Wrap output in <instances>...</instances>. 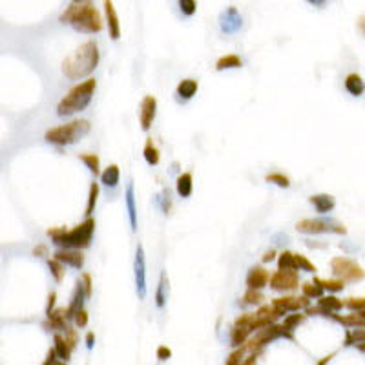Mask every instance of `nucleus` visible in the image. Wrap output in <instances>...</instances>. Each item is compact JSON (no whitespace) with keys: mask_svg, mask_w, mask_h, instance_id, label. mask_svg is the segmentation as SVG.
<instances>
[{"mask_svg":"<svg viewBox=\"0 0 365 365\" xmlns=\"http://www.w3.org/2000/svg\"><path fill=\"white\" fill-rule=\"evenodd\" d=\"M309 201L314 205V208L318 210L319 214H327V212H331V210L334 208V205H336L334 197L328 196V194H318V196L309 197Z\"/></svg>","mask_w":365,"mask_h":365,"instance_id":"412c9836","label":"nucleus"},{"mask_svg":"<svg viewBox=\"0 0 365 365\" xmlns=\"http://www.w3.org/2000/svg\"><path fill=\"white\" fill-rule=\"evenodd\" d=\"M73 319H75V325H77V327H81V328L86 327V325H88V312L82 309L81 312H77V314H75V318H73Z\"/></svg>","mask_w":365,"mask_h":365,"instance_id":"a18cd8bd","label":"nucleus"},{"mask_svg":"<svg viewBox=\"0 0 365 365\" xmlns=\"http://www.w3.org/2000/svg\"><path fill=\"white\" fill-rule=\"evenodd\" d=\"M230 68H241V59L237 55H225L215 62V69L217 71H223V69H230Z\"/></svg>","mask_w":365,"mask_h":365,"instance_id":"cd10ccee","label":"nucleus"},{"mask_svg":"<svg viewBox=\"0 0 365 365\" xmlns=\"http://www.w3.org/2000/svg\"><path fill=\"white\" fill-rule=\"evenodd\" d=\"M319 307H323V309H327L328 312H338L340 309H343V300H338V298L334 296H323L319 298Z\"/></svg>","mask_w":365,"mask_h":365,"instance_id":"473e14b6","label":"nucleus"},{"mask_svg":"<svg viewBox=\"0 0 365 365\" xmlns=\"http://www.w3.org/2000/svg\"><path fill=\"white\" fill-rule=\"evenodd\" d=\"M360 314H361V318L365 319V310H360Z\"/></svg>","mask_w":365,"mask_h":365,"instance_id":"13d9d810","label":"nucleus"},{"mask_svg":"<svg viewBox=\"0 0 365 365\" xmlns=\"http://www.w3.org/2000/svg\"><path fill=\"white\" fill-rule=\"evenodd\" d=\"M55 260H59L60 263L69 265V267H75V269H81L84 265V254L77 248H60L53 254Z\"/></svg>","mask_w":365,"mask_h":365,"instance_id":"2eb2a0df","label":"nucleus"},{"mask_svg":"<svg viewBox=\"0 0 365 365\" xmlns=\"http://www.w3.org/2000/svg\"><path fill=\"white\" fill-rule=\"evenodd\" d=\"M55 300H57V294H55V292H50V296H48V307H46V314H48V316L53 312Z\"/></svg>","mask_w":365,"mask_h":365,"instance_id":"8fccbe9b","label":"nucleus"},{"mask_svg":"<svg viewBox=\"0 0 365 365\" xmlns=\"http://www.w3.org/2000/svg\"><path fill=\"white\" fill-rule=\"evenodd\" d=\"M93 230H95V219L86 217L79 227L71 228V230L64 227L50 228L48 236L51 237V241L55 245L62 246V248H77V250H81V248L90 246L91 237H93Z\"/></svg>","mask_w":365,"mask_h":365,"instance_id":"7ed1b4c3","label":"nucleus"},{"mask_svg":"<svg viewBox=\"0 0 365 365\" xmlns=\"http://www.w3.org/2000/svg\"><path fill=\"white\" fill-rule=\"evenodd\" d=\"M269 272L263 269V267H260V265H256V267H252L250 270H248V274H246V287L248 288H254V290H261V288L269 283Z\"/></svg>","mask_w":365,"mask_h":365,"instance_id":"dca6fc26","label":"nucleus"},{"mask_svg":"<svg viewBox=\"0 0 365 365\" xmlns=\"http://www.w3.org/2000/svg\"><path fill=\"white\" fill-rule=\"evenodd\" d=\"M294 258H296V267L300 270H305V272H316V267H314V263H310L309 260H307L305 256H301V254H294Z\"/></svg>","mask_w":365,"mask_h":365,"instance_id":"a19ab883","label":"nucleus"},{"mask_svg":"<svg viewBox=\"0 0 365 365\" xmlns=\"http://www.w3.org/2000/svg\"><path fill=\"white\" fill-rule=\"evenodd\" d=\"M79 159H81L82 163L86 164L88 168H90L91 173H95V175H99V173H100L99 155H95V154H81V155H79Z\"/></svg>","mask_w":365,"mask_h":365,"instance_id":"2f4dec72","label":"nucleus"},{"mask_svg":"<svg viewBox=\"0 0 365 365\" xmlns=\"http://www.w3.org/2000/svg\"><path fill=\"white\" fill-rule=\"evenodd\" d=\"M170 356H172V351H170V349H168L166 345H161L159 349H157V358H159L161 361L168 360Z\"/></svg>","mask_w":365,"mask_h":365,"instance_id":"09e8293b","label":"nucleus"},{"mask_svg":"<svg viewBox=\"0 0 365 365\" xmlns=\"http://www.w3.org/2000/svg\"><path fill=\"white\" fill-rule=\"evenodd\" d=\"M192 190H194V177L190 172L181 173L177 177V194L181 197H190Z\"/></svg>","mask_w":365,"mask_h":365,"instance_id":"b1692460","label":"nucleus"},{"mask_svg":"<svg viewBox=\"0 0 365 365\" xmlns=\"http://www.w3.org/2000/svg\"><path fill=\"white\" fill-rule=\"evenodd\" d=\"M269 281L274 290H294L300 287V276L296 270H276Z\"/></svg>","mask_w":365,"mask_h":365,"instance_id":"1a4fd4ad","label":"nucleus"},{"mask_svg":"<svg viewBox=\"0 0 365 365\" xmlns=\"http://www.w3.org/2000/svg\"><path fill=\"white\" fill-rule=\"evenodd\" d=\"M133 270H135L137 296H139V300H144V296H146V261H144V248H142L141 243L137 245Z\"/></svg>","mask_w":365,"mask_h":365,"instance_id":"9d476101","label":"nucleus"},{"mask_svg":"<svg viewBox=\"0 0 365 365\" xmlns=\"http://www.w3.org/2000/svg\"><path fill=\"white\" fill-rule=\"evenodd\" d=\"M99 64V48L95 41H88L62 60V73L71 81L88 77Z\"/></svg>","mask_w":365,"mask_h":365,"instance_id":"f257e3e1","label":"nucleus"},{"mask_svg":"<svg viewBox=\"0 0 365 365\" xmlns=\"http://www.w3.org/2000/svg\"><path fill=\"white\" fill-rule=\"evenodd\" d=\"M278 267H279V270H298L294 252H288V250L281 252L278 258Z\"/></svg>","mask_w":365,"mask_h":365,"instance_id":"c85d7f7f","label":"nucleus"},{"mask_svg":"<svg viewBox=\"0 0 365 365\" xmlns=\"http://www.w3.org/2000/svg\"><path fill=\"white\" fill-rule=\"evenodd\" d=\"M345 90L354 97H360L365 91V82L358 73H349L345 79Z\"/></svg>","mask_w":365,"mask_h":365,"instance_id":"4be33fe9","label":"nucleus"},{"mask_svg":"<svg viewBox=\"0 0 365 365\" xmlns=\"http://www.w3.org/2000/svg\"><path fill=\"white\" fill-rule=\"evenodd\" d=\"M142 155H144L146 163L150 164V166H155V164H159V150H157V146L154 144L152 139H146V144H144V150H142Z\"/></svg>","mask_w":365,"mask_h":365,"instance_id":"bb28decb","label":"nucleus"},{"mask_svg":"<svg viewBox=\"0 0 365 365\" xmlns=\"http://www.w3.org/2000/svg\"><path fill=\"white\" fill-rule=\"evenodd\" d=\"M272 305L283 312H296L301 309H309V298L307 296H283L272 300Z\"/></svg>","mask_w":365,"mask_h":365,"instance_id":"f8f14e48","label":"nucleus"},{"mask_svg":"<svg viewBox=\"0 0 365 365\" xmlns=\"http://www.w3.org/2000/svg\"><path fill=\"white\" fill-rule=\"evenodd\" d=\"M258 356H260V352H256V354H248L245 358V361H243V365H256V361H258Z\"/></svg>","mask_w":365,"mask_h":365,"instance_id":"603ef678","label":"nucleus"},{"mask_svg":"<svg viewBox=\"0 0 365 365\" xmlns=\"http://www.w3.org/2000/svg\"><path fill=\"white\" fill-rule=\"evenodd\" d=\"M53 349H55V352H57V356H59L60 361H68L69 358H71V351H73V349L68 345V342L64 340L62 334L55 333V336H53Z\"/></svg>","mask_w":365,"mask_h":365,"instance_id":"5701e85b","label":"nucleus"},{"mask_svg":"<svg viewBox=\"0 0 365 365\" xmlns=\"http://www.w3.org/2000/svg\"><path fill=\"white\" fill-rule=\"evenodd\" d=\"M298 232L303 234H321V232H331V234H347V228L343 227L336 219H301L296 225Z\"/></svg>","mask_w":365,"mask_h":365,"instance_id":"423d86ee","label":"nucleus"},{"mask_svg":"<svg viewBox=\"0 0 365 365\" xmlns=\"http://www.w3.org/2000/svg\"><path fill=\"white\" fill-rule=\"evenodd\" d=\"M256 331V312L254 314H241L236 319L232 328V336H230V345L241 347L248 342V336Z\"/></svg>","mask_w":365,"mask_h":365,"instance_id":"6e6552de","label":"nucleus"},{"mask_svg":"<svg viewBox=\"0 0 365 365\" xmlns=\"http://www.w3.org/2000/svg\"><path fill=\"white\" fill-rule=\"evenodd\" d=\"M55 365H68V363H66V361H60V360H59Z\"/></svg>","mask_w":365,"mask_h":365,"instance_id":"4d7b16f0","label":"nucleus"},{"mask_svg":"<svg viewBox=\"0 0 365 365\" xmlns=\"http://www.w3.org/2000/svg\"><path fill=\"white\" fill-rule=\"evenodd\" d=\"M97 197H99V185H97V182H91V185H90V194H88V206H86V215H88V217H90V215L93 214V210H95Z\"/></svg>","mask_w":365,"mask_h":365,"instance_id":"4c0bfd02","label":"nucleus"},{"mask_svg":"<svg viewBox=\"0 0 365 365\" xmlns=\"http://www.w3.org/2000/svg\"><path fill=\"white\" fill-rule=\"evenodd\" d=\"M305 316L307 314H290V316H287V318H285V327L288 328V331H294V327H296V325H300L301 321H303V319H305Z\"/></svg>","mask_w":365,"mask_h":365,"instance_id":"79ce46f5","label":"nucleus"},{"mask_svg":"<svg viewBox=\"0 0 365 365\" xmlns=\"http://www.w3.org/2000/svg\"><path fill=\"white\" fill-rule=\"evenodd\" d=\"M245 354H248L246 349H245V345L237 347V349H234V351L228 354L225 365H243V361H245Z\"/></svg>","mask_w":365,"mask_h":365,"instance_id":"e433bc0d","label":"nucleus"},{"mask_svg":"<svg viewBox=\"0 0 365 365\" xmlns=\"http://www.w3.org/2000/svg\"><path fill=\"white\" fill-rule=\"evenodd\" d=\"M343 307L354 310V312L365 310V298H347V300H343Z\"/></svg>","mask_w":365,"mask_h":365,"instance_id":"ea45409f","label":"nucleus"},{"mask_svg":"<svg viewBox=\"0 0 365 365\" xmlns=\"http://www.w3.org/2000/svg\"><path fill=\"white\" fill-rule=\"evenodd\" d=\"M314 283H318V285H321L323 287V290H331V292H338V290H343V287H345V281L343 279H323V278H314Z\"/></svg>","mask_w":365,"mask_h":365,"instance_id":"c756f323","label":"nucleus"},{"mask_svg":"<svg viewBox=\"0 0 365 365\" xmlns=\"http://www.w3.org/2000/svg\"><path fill=\"white\" fill-rule=\"evenodd\" d=\"M104 11H106V22H108V31L110 36L117 41L121 36V26H119V17L115 13V6L112 0H106L104 2Z\"/></svg>","mask_w":365,"mask_h":365,"instance_id":"f3484780","label":"nucleus"},{"mask_svg":"<svg viewBox=\"0 0 365 365\" xmlns=\"http://www.w3.org/2000/svg\"><path fill=\"white\" fill-rule=\"evenodd\" d=\"M90 121L86 119H75L71 123L68 124H60V126H55L51 130H48L44 135V139L51 144H73V142H77L79 139L86 135L90 132Z\"/></svg>","mask_w":365,"mask_h":365,"instance_id":"39448f33","label":"nucleus"},{"mask_svg":"<svg viewBox=\"0 0 365 365\" xmlns=\"http://www.w3.org/2000/svg\"><path fill=\"white\" fill-rule=\"evenodd\" d=\"M93 343H95V334L88 333L86 334V347H88V349H91V347H93Z\"/></svg>","mask_w":365,"mask_h":365,"instance_id":"864d4df0","label":"nucleus"},{"mask_svg":"<svg viewBox=\"0 0 365 365\" xmlns=\"http://www.w3.org/2000/svg\"><path fill=\"white\" fill-rule=\"evenodd\" d=\"M95 88H97L95 79H86V81H82L81 84L73 86L71 90L60 99L59 106H57V114H59L60 117H66V115L77 114V112L84 110L90 104Z\"/></svg>","mask_w":365,"mask_h":365,"instance_id":"20e7f679","label":"nucleus"},{"mask_svg":"<svg viewBox=\"0 0 365 365\" xmlns=\"http://www.w3.org/2000/svg\"><path fill=\"white\" fill-rule=\"evenodd\" d=\"M179 8H181V11L185 15H194L196 13V8H197V4L194 2V0H179Z\"/></svg>","mask_w":365,"mask_h":365,"instance_id":"c03bdc74","label":"nucleus"},{"mask_svg":"<svg viewBox=\"0 0 365 365\" xmlns=\"http://www.w3.org/2000/svg\"><path fill=\"white\" fill-rule=\"evenodd\" d=\"M126 208H128V215H130V227L135 232L137 230V206H135V188H133V182L130 181L126 187Z\"/></svg>","mask_w":365,"mask_h":365,"instance_id":"6ab92c4d","label":"nucleus"},{"mask_svg":"<svg viewBox=\"0 0 365 365\" xmlns=\"http://www.w3.org/2000/svg\"><path fill=\"white\" fill-rule=\"evenodd\" d=\"M197 91V81L194 79H185V81L179 82L177 86V95L181 99H192V97L196 95Z\"/></svg>","mask_w":365,"mask_h":365,"instance_id":"a878e982","label":"nucleus"},{"mask_svg":"<svg viewBox=\"0 0 365 365\" xmlns=\"http://www.w3.org/2000/svg\"><path fill=\"white\" fill-rule=\"evenodd\" d=\"M358 29H360V31L365 35V13L361 15L360 18H358Z\"/></svg>","mask_w":365,"mask_h":365,"instance_id":"5fc2aeb1","label":"nucleus"},{"mask_svg":"<svg viewBox=\"0 0 365 365\" xmlns=\"http://www.w3.org/2000/svg\"><path fill=\"white\" fill-rule=\"evenodd\" d=\"M301 290H303V296L307 298H323V287L314 281L303 283V285H301Z\"/></svg>","mask_w":365,"mask_h":365,"instance_id":"f704fd0d","label":"nucleus"},{"mask_svg":"<svg viewBox=\"0 0 365 365\" xmlns=\"http://www.w3.org/2000/svg\"><path fill=\"white\" fill-rule=\"evenodd\" d=\"M168 292H170V281H168V276L166 272H161V278H159V285H157V290H155V305L163 309L166 305V300H168Z\"/></svg>","mask_w":365,"mask_h":365,"instance_id":"aec40b11","label":"nucleus"},{"mask_svg":"<svg viewBox=\"0 0 365 365\" xmlns=\"http://www.w3.org/2000/svg\"><path fill=\"white\" fill-rule=\"evenodd\" d=\"M64 340L68 342V345L71 347V349H75L77 347V343H79V334H77V331L75 328H71V327H68L66 331H64Z\"/></svg>","mask_w":365,"mask_h":365,"instance_id":"37998d69","label":"nucleus"},{"mask_svg":"<svg viewBox=\"0 0 365 365\" xmlns=\"http://www.w3.org/2000/svg\"><path fill=\"white\" fill-rule=\"evenodd\" d=\"M345 345H365V328H352L347 331Z\"/></svg>","mask_w":365,"mask_h":365,"instance_id":"7c9ffc66","label":"nucleus"},{"mask_svg":"<svg viewBox=\"0 0 365 365\" xmlns=\"http://www.w3.org/2000/svg\"><path fill=\"white\" fill-rule=\"evenodd\" d=\"M59 361V356H57V352H55V349H50L48 351V354H46V360L42 365H55Z\"/></svg>","mask_w":365,"mask_h":365,"instance_id":"de8ad7c7","label":"nucleus"},{"mask_svg":"<svg viewBox=\"0 0 365 365\" xmlns=\"http://www.w3.org/2000/svg\"><path fill=\"white\" fill-rule=\"evenodd\" d=\"M60 22L69 24L81 33H99L102 29L100 13L91 2H71L60 15Z\"/></svg>","mask_w":365,"mask_h":365,"instance_id":"f03ea898","label":"nucleus"},{"mask_svg":"<svg viewBox=\"0 0 365 365\" xmlns=\"http://www.w3.org/2000/svg\"><path fill=\"white\" fill-rule=\"evenodd\" d=\"M274 256H276V252H274V250L265 252V256H263V261H265V263H269V261H272V260H274Z\"/></svg>","mask_w":365,"mask_h":365,"instance_id":"6e6d98bb","label":"nucleus"},{"mask_svg":"<svg viewBox=\"0 0 365 365\" xmlns=\"http://www.w3.org/2000/svg\"><path fill=\"white\" fill-rule=\"evenodd\" d=\"M119 179H121V170L117 164H110L108 168L100 173V181L104 182L106 187H117Z\"/></svg>","mask_w":365,"mask_h":365,"instance_id":"393cba45","label":"nucleus"},{"mask_svg":"<svg viewBox=\"0 0 365 365\" xmlns=\"http://www.w3.org/2000/svg\"><path fill=\"white\" fill-rule=\"evenodd\" d=\"M33 256H35V258H46V256H48V246L39 245L35 250H33Z\"/></svg>","mask_w":365,"mask_h":365,"instance_id":"3c124183","label":"nucleus"},{"mask_svg":"<svg viewBox=\"0 0 365 365\" xmlns=\"http://www.w3.org/2000/svg\"><path fill=\"white\" fill-rule=\"evenodd\" d=\"M84 298H88L86 296V290H84V285H82V281L79 279L77 287H75V292H73V296H71V303H69V307H68L69 318H75V314L82 310V305H84Z\"/></svg>","mask_w":365,"mask_h":365,"instance_id":"a211bd4d","label":"nucleus"},{"mask_svg":"<svg viewBox=\"0 0 365 365\" xmlns=\"http://www.w3.org/2000/svg\"><path fill=\"white\" fill-rule=\"evenodd\" d=\"M331 269H333L334 276L338 279H343V281H360L365 278V270L360 265L354 260H349L343 256H338V258L331 260Z\"/></svg>","mask_w":365,"mask_h":365,"instance_id":"0eeeda50","label":"nucleus"},{"mask_svg":"<svg viewBox=\"0 0 365 365\" xmlns=\"http://www.w3.org/2000/svg\"><path fill=\"white\" fill-rule=\"evenodd\" d=\"M155 110H157V99L154 95H146L141 102V108H139V123H141L142 130H150L152 123L155 119Z\"/></svg>","mask_w":365,"mask_h":365,"instance_id":"ddd939ff","label":"nucleus"},{"mask_svg":"<svg viewBox=\"0 0 365 365\" xmlns=\"http://www.w3.org/2000/svg\"><path fill=\"white\" fill-rule=\"evenodd\" d=\"M243 26V18L237 11V8L230 6L223 11V13L219 15V27H221V31L227 33V35H232V33H237L241 29Z\"/></svg>","mask_w":365,"mask_h":365,"instance_id":"9b49d317","label":"nucleus"},{"mask_svg":"<svg viewBox=\"0 0 365 365\" xmlns=\"http://www.w3.org/2000/svg\"><path fill=\"white\" fill-rule=\"evenodd\" d=\"M265 179H267L269 182L278 185V187H281V188H288V187H290V179H288L287 175H283V173H278V172L269 173V175H267Z\"/></svg>","mask_w":365,"mask_h":365,"instance_id":"58836bf2","label":"nucleus"},{"mask_svg":"<svg viewBox=\"0 0 365 365\" xmlns=\"http://www.w3.org/2000/svg\"><path fill=\"white\" fill-rule=\"evenodd\" d=\"M48 267H50V272L51 276L55 278V281H62L64 279V274H66V267H64V263H60L59 260H55V258H50L48 260Z\"/></svg>","mask_w":365,"mask_h":365,"instance_id":"72a5a7b5","label":"nucleus"},{"mask_svg":"<svg viewBox=\"0 0 365 365\" xmlns=\"http://www.w3.org/2000/svg\"><path fill=\"white\" fill-rule=\"evenodd\" d=\"M265 300V296L261 294V290H254V288H246V292L243 294V303L245 305H261Z\"/></svg>","mask_w":365,"mask_h":365,"instance_id":"c9c22d12","label":"nucleus"},{"mask_svg":"<svg viewBox=\"0 0 365 365\" xmlns=\"http://www.w3.org/2000/svg\"><path fill=\"white\" fill-rule=\"evenodd\" d=\"M81 281H82V285H84V290H86V296L90 298V296H91V276H90V274H88V272H82Z\"/></svg>","mask_w":365,"mask_h":365,"instance_id":"49530a36","label":"nucleus"},{"mask_svg":"<svg viewBox=\"0 0 365 365\" xmlns=\"http://www.w3.org/2000/svg\"><path fill=\"white\" fill-rule=\"evenodd\" d=\"M68 319H69V314L66 307L55 309L44 321V328L46 331H66V328H68V323H66Z\"/></svg>","mask_w":365,"mask_h":365,"instance_id":"4468645a","label":"nucleus"}]
</instances>
